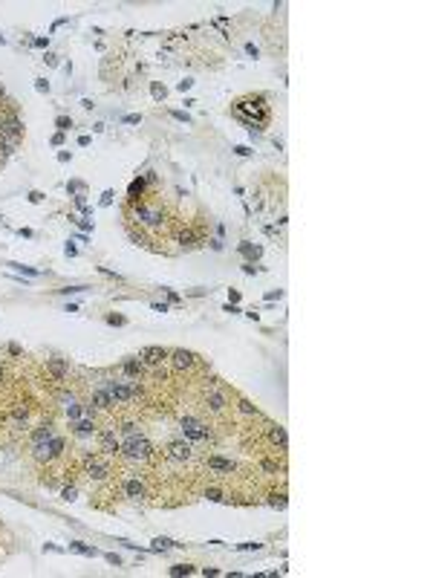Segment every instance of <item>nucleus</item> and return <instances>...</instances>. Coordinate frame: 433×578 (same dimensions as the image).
Wrapping results in <instances>:
<instances>
[{
  "label": "nucleus",
  "mask_w": 433,
  "mask_h": 578,
  "mask_svg": "<svg viewBox=\"0 0 433 578\" xmlns=\"http://www.w3.org/2000/svg\"><path fill=\"white\" fill-rule=\"evenodd\" d=\"M121 451L127 454L130 460H148L151 457V442L141 437V434H136V431H130L127 439H124V445H121Z\"/></svg>",
  "instance_id": "1"
},
{
  "label": "nucleus",
  "mask_w": 433,
  "mask_h": 578,
  "mask_svg": "<svg viewBox=\"0 0 433 578\" xmlns=\"http://www.w3.org/2000/svg\"><path fill=\"white\" fill-rule=\"evenodd\" d=\"M211 431L199 419H194V416H182V439H191V442H202V439H208Z\"/></svg>",
  "instance_id": "2"
},
{
  "label": "nucleus",
  "mask_w": 433,
  "mask_h": 578,
  "mask_svg": "<svg viewBox=\"0 0 433 578\" xmlns=\"http://www.w3.org/2000/svg\"><path fill=\"white\" fill-rule=\"evenodd\" d=\"M191 442H185V439H174L168 448H165V454H168V460H176V462H182V460H191Z\"/></svg>",
  "instance_id": "3"
},
{
  "label": "nucleus",
  "mask_w": 433,
  "mask_h": 578,
  "mask_svg": "<svg viewBox=\"0 0 433 578\" xmlns=\"http://www.w3.org/2000/svg\"><path fill=\"white\" fill-rule=\"evenodd\" d=\"M0 136L18 142V139L24 136V125H21V119H15V116H6V122H3V127H0Z\"/></svg>",
  "instance_id": "4"
},
{
  "label": "nucleus",
  "mask_w": 433,
  "mask_h": 578,
  "mask_svg": "<svg viewBox=\"0 0 433 578\" xmlns=\"http://www.w3.org/2000/svg\"><path fill=\"white\" fill-rule=\"evenodd\" d=\"M171 361H174V367H179V370H188V367H194V361H197V356H194L191 350H174V353H171Z\"/></svg>",
  "instance_id": "5"
},
{
  "label": "nucleus",
  "mask_w": 433,
  "mask_h": 578,
  "mask_svg": "<svg viewBox=\"0 0 433 578\" xmlns=\"http://www.w3.org/2000/svg\"><path fill=\"white\" fill-rule=\"evenodd\" d=\"M121 492H124V497H130V500H141V497H145V486H141L136 477H127V480L121 483Z\"/></svg>",
  "instance_id": "6"
},
{
  "label": "nucleus",
  "mask_w": 433,
  "mask_h": 578,
  "mask_svg": "<svg viewBox=\"0 0 433 578\" xmlns=\"http://www.w3.org/2000/svg\"><path fill=\"white\" fill-rule=\"evenodd\" d=\"M141 358H145L148 364H162L165 358H168V350H165V347H145V350H141Z\"/></svg>",
  "instance_id": "7"
},
{
  "label": "nucleus",
  "mask_w": 433,
  "mask_h": 578,
  "mask_svg": "<svg viewBox=\"0 0 433 578\" xmlns=\"http://www.w3.org/2000/svg\"><path fill=\"white\" fill-rule=\"evenodd\" d=\"M205 402L214 408V411H223L225 405H228V396H225L223 391H217V388H211L208 391V396H205Z\"/></svg>",
  "instance_id": "8"
},
{
  "label": "nucleus",
  "mask_w": 433,
  "mask_h": 578,
  "mask_svg": "<svg viewBox=\"0 0 433 578\" xmlns=\"http://www.w3.org/2000/svg\"><path fill=\"white\" fill-rule=\"evenodd\" d=\"M98 442H101V448H104V451H110V454H116V451L121 448L113 431H101V434H98Z\"/></svg>",
  "instance_id": "9"
},
{
  "label": "nucleus",
  "mask_w": 433,
  "mask_h": 578,
  "mask_svg": "<svg viewBox=\"0 0 433 578\" xmlns=\"http://www.w3.org/2000/svg\"><path fill=\"white\" fill-rule=\"evenodd\" d=\"M47 367H49V373H52L55 379H67V373H70L67 361H61V358H47Z\"/></svg>",
  "instance_id": "10"
},
{
  "label": "nucleus",
  "mask_w": 433,
  "mask_h": 578,
  "mask_svg": "<svg viewBox=\"0 0 433 578\" xmlns=\"http://www.w3.org/2000/svg\"><path fill=\"white\" fill-rule=\"evenodd\" d=\"M136 217H141L148 226H156V223H162V214L159 211H153V208H148V206H139L136 208Z\"/></svg>",
  "instance_id": "11"
},
{
  "label": "nucleus",
  "mask_w": 433,
  "mask_h": 578,
  "mask_svg": "<svg viewBox=\"0 0 433 578\" xmlns=\"http://www.w3.org/2000/svg\"><path fill=\"white\" fill-rule=\"evenodd\" d=\"M208 468H211V471H225V474H231V471H234V462H231V460H223V457H208Z\"/></svg>",
  "instance_id": "12"
},
{
  "label": "nucleus",
  "mask_w": 433,
  "mask_h": 578,
  "mask_svg": "<svg viewBox=\"0 0 433 578\" xmlns=\"http://www.w3.org/2000/svg\"><path fill=\"white\" fill-rule=\"evenodd\" d=\"M269 439L274 442V445H280V448H286V445H289V439H286V431H283L280 425H269Z\"/></svg>",
  "instance_id": "13"
},
{
  "label": "nucleus",
  "mask_w": 433,
  "mask_h": 578,
  "mask_svg": "<svg viewBox=\"0 0 433 578\" xmlns=\"http://www.w3.org/2000/svg\"><path fill=\"white\" fill-rule=\"evenodd\" d=\"M87 471H90V477H98V480H101V477L110 474V468H107L101 460H87Z\"/></svg>",
  "instance_id": "14"
},
{
  "label": "nucleus",
  "mask_w": 433,
  "mask_h": 578,
  "mask_svg": "<svg viewBox=\"0 0 433 578\" xmlns=\"http://www.w3.org/2000/svg\"><path fill=\"white\" fill-rule=\"evenodd\" d=\"M93 405L98 408V411H107V408L113 405V402H110V396H107V391H104V388H98V391L93 393Z\"/></svg>",
  "instance_id": "15"
},
{
  "label": "nucleus",
  "mask_w": 433,
  "mask_h": 578,
  "mask_svg": "<svg viewBox=\"0 0 433 578\" xmlns=\"http://www.w3.org/2000/svg\"><path fill=\"white\" fill-rule=\"evenodd\" d=\"M52 437H55V431H52V425H41V428H38V431H35V434H32V442H49V439H52Z\"/></svg>",
  "instance_id": "16"
},
{
  "label": "nucleus",
  "mask_w": 433,
  "mask_h": 578,
  "mask_svg": "<svg viewBox=\"0 0 433 578\" xmlns=\"http://www.w3.org/2000/svg\"><path fill=\"white\" fill-rule=\"evenodd\" d=\"M121 370L127 373V379H136V376H139V373H141V361H136V358H130V361H124V364H121Z\"/></svg>",
  "instance_id": "17"
},
{
  "label": "nucleus",
  "mask_w": 433,
  "mask_h": 578,
  "mask_svg": "<svg viewBox=\"0 0 433 578\" xmlns=\"http://www.w3.org/2000/svg\"><path fill=\"white\" fill-rule=\"evenodd\" d=\"M70 549L72 552H81V555H98V549H93V546H87V543H81V541H72Z\"/></svg>",
  "instance_id": "18"
},
{
  "label": "nucleus",
  "mask_w": 433,
  "mask_h": 578,
  "mask_svg": "<svg viewBox=\"0 0 433 578\" xmlns=\"http://www.w3.org/2000/svg\"><path fill=\"white\" fill-rule=\"evenodd\" d=\"M64 402H67V416H70V419H78V416H81V408L75 405V399H72V396H70V399H64Z\"/></svg>",
  "instance_id": "19"
},
{
  "label": "nucleus",
  "mask_w": 433,
  "mask_h": 578,
  "mask_svg": "<svg viewBox=\"0 0 433 578\" xmlns=\"http://www.w3.org/2000/svg\"><path fill=\"white\" fill-rule=\"evenodd\" d=\"M75 431H78V434H93V431H95V425H93V422H90V419H78V425H75Z\"/></svg>",
  "instance_id": "20"
},
{
  "label": "nucleus",
  "mask_w": 433,
  "mask_h": 578,
  "mask_svg": "<svg viewBox=\"0 0 433 578\" xmlns=\"http://www.w3.org/2000/svg\"><path fill=\"white\" fill-rule=\"evenodd\" d=\"M141 191H145V182H141V179H136V182L130 185V200H139Z\"/></svg>",
  "instance_id": "21"
},
{
  "label": "nucleus",
  "mask_w": 433,
  "mask_h": 578,
  "mask_svg": "<svg viewBox=\"0 0 433 578\" xmlns=\"http://www.w3.org/2000/svg\"><path fill=\"white\" fill-rule=\"evenodd\" d=\"M191 572H194V566H188V564H179L171 569V575H191Z\"/></svg>",
  "instance_id": "22"
},
{
  "label": "nucleus",
  "mask_w": 433,
  "mask_h": 578,
  "mask_svg": "<svg viewBox=\"0 0 433 578\" xmlns=\"http://www.w3.org/2000/svg\"><path fill=\"white\" fill-rule=\"evenodd\" d=\"M171 546H176L174 541H168V538H156L153 541V549H171Z\"/></svg>",
  "instance_id": "23"
},
{
  "label": "nucleus",
  "mask_w": 433,
  "mask_h": 578,
  "mask_svg": "<svg viewBox=\"0 0 433 578\" xmlns=\"http://www.w3.org/2000/svg\"><path fill=\"white\" fill-rule=\"evenodd\" d=\"M240 411H243L246 416H257V411H254V408H251V402H246V399H240Z\"/></svg>",
  "instance_id": "24"
},
{
  "label": "nucleus",
  "mask_w": 433,
  "mask_h": 578,
  "mask_svg": "<svg viewBox=\"0 0 433 578\" xmlns=\"http://www.w3.org/2000/svg\"><path fill=\"white\" fill-rule=\"evenodd\" d=\"M179 243L182 246H194V234L191 231H179Z\"/></svg>",
  "instance_id": "25"
},
{
  "label": "nucleus",
  "mask_w": 433,
  "mask_h": 578,
  "mask_svg": "<svg viewBox=\"0 0 433 578\" xmlns=\"http://www.w3.org/2000/svg\"><path fill=\"white\" fill-rule=\"evenodd\" d=\"M240 252H243V254H248V257H257V254H260V249H251L248 243H243V246H240Z\"/></svg>",
  "instance_id": "26"
},
{
  "label": "nucleus",
  "mask_w": 433,
  "mask_h": 578,
  "mask_svg": "<svg viewBox=\"0 0 433 578\" xmlns=\"http://www.w3.org/2000/svg\"><path fill=\"white\" fill-rule=\"evenodd\" d=\"M15 269V272H26V275H38L35 269H29V266H21V263H9Z\"/></svg>",
  "instance_id": "27"
},
{
  "label": "nucleus",
  "mask_w": 433,
  "mask_h": 578,
  "mask_svg": "<svg viewBox=\"0 0 433 578\" xmlns=\"http://www.w3.org/2000/svg\"><path fill=\"white\" fill-rule=\"evenodd\" d=\"M58 127H61V130H70V127H72V119H67V116H58Z\"/></svg>",
  "instance_id": "28"
},
{
  "label": "nucleus",
  "mask_w": 433,
  "mask_h": 578,
  "mask_svg": "<svg viewBox=\"0 0 433 578\" xmlns=\"http://www.w3.org/2000/svg\"><path fill=\"white\" fill-rule=\"evenodd\" d=\"M61 497H64V500H75V489H72V486H70V489H64V492H61Z\"/></svg>",
  "instance_id": "29"
},
{
  "label": "nucleus",
  "mask_w": 433,
  "mask_h": 578,
  "mask_svg": "<svg viewBox=\"0 0 433 578\" xmlns=\"http://www.w3.org/2000/svg\"><path fill=\"white\" fill-rule=\"evenodd\" d=\"M104 558H107V561H110V564H116V566H121V558H118L116 552H107Z\"/></svg>",
  "instance_id": "30"
},
{
  "label": "nucleus",
  "mask_w": 433,
  "mask_h": 578,
  "mask_svg": "<svg viewBox=\"0 0 433 578\" xmlns=\"http://www.w3.org/2000/svg\"><path fill=\"white\" fill-rule=\"evenodd\" d=\"M35 90H38V92H47V90H49V84H47L44 78H38V81H35Z\"/></svg>",
  "instance_id": "31"
},
{
  "label": "nucleus",
  "mask_w": 433,
  "mask_h": 578,
  "mask_svg": "<svg viewBox=\"0 0 433 578\" xmlns=\"http://www.w3.org/2000/svg\"><path fill=\"white\" fill-rule=\"evenodd\" d=\"M153 95H156V99H165V87H159V84H153Z\"/></svg>",
  "instance_id": "32"
},
{
  "label": "nucleus",
  "mask_w": 433,
  "mask_h": 578,
  "mask_svg": "<svg viewBox=\"0 0 433 578\" xmlns=\"http://www.w3.org/2000/svg\"><path fill=\"white\" fill-rule=\"evenodd\" d=\"M174 119H179V122H191V116H188V113H179V110H174Z\"/></svg>",
  "instance_id": "33"
},
{
  "label": "nucleus",
  "mask_w": 433,
  "mask_h": 578,
  "mask_svg": "<svg viewBox=\"0 0 433 578\" xmlns=\"http://www.w3.org/2000/svg\"><path fill=\"white\" fill-rule=\"evenodd\" d=\"M110 200H113V191H104V197H101V206H110Z\"/></svg>",
  "instance_id": "34"
},
{
  "label": "nucleus",
  "mask_w": 433,
  "mask_h": 578,
  "mask_svg": "<svg viewBox=\"0 0 433 578\" xmlns=\"http://www.w3.org/2000/svg\"><path fill=\"white\" fill-rule=\"evenodd\" d=\"M208 500H223V495H220L217 489H211V492H208Z\"/></svg>",
  "instance_id": "35"
},
{
  "label": "nucleus",
  "mask_w": 433,
  "mask_h": 578,
  "mask_svg": "<svg viewBox=\"0 0 433 578\" xmlns=\"http://www.w3.org/2000/svg\"><path fill=\"white\" fill-rule=\"evenodd\" d=\"M107 321H110V324H124V318H121V315H110Z\"/></svg>",
  "instance_id": "36"
},
{
  "label": "nucleus",
  "mask_w": 433,
  "mask_h": 578,
  "mask_svg": "<svg viewBox=\"0 0 433 578\" xmlns=\"http://www.w3.org/2000/svg\"><path fill=\"white\" fill-rule=\"evenodd\" d=\"M3 122H6V116H3V113H0V127H3Z\"/></svg>",
  "instance_id": "37"
},
{
  "label": "nucleus",
  "mask_w": 433,
  "mask_h": 578,
  "mask_svg": "<svg viewBox=\"0 0 433 578\" xmlns=\"http://www.w3.org/2000/svg\"><path fill=\"white\" fill-rule=\"evenodd\" d=\"M0 379H3V373H0Z\"/></svg>",
  "instance_id": "38"
}]
</instances>
